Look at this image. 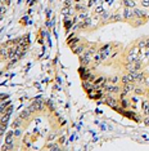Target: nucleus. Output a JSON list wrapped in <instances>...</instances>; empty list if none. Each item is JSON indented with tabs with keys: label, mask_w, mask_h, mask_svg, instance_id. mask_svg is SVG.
Segmentation results:
<instances>
[{
	"label": "nucleus",
	"mask_w": 149,
	"mask_h": 151,
	"mask_svg": "<svg viewBox=\"0 0 149 151\" xmlns=\"http://www.w3.org/2000/svg\"><path fill=\"white\" fill-rule=\"evenodd\" d=\"M143 85H144L145 88H149V76H148V75H147V76H145V79H144Z\"/></svg>",
	"instance_id": "nucleus-23"
},
{
	"label": "nucleus",
	"mask_w": 149,
	"mask_h": 151,
	"mask_svg": "<svg viewBox=\"0 0 149 151\" xmlns=\"http://www.w3.org/2000/svg\"><path fill=\"white\" fill-rule=\"evenodd\" d=\"M141 107H143V114L144 115H149V101L144 99L143 104H141Z\"/></svg>",
	"instance_id": "nucleus-13"
},
{
	"label": "nucleus",
	"mask_w": 149,
	"mask_h": 151,
	"mask_svg": "<svg viewBox=\"0 0 149 151\" xmlns=\"http://www.w3.org/2000/svg\"><path fill=\"white\" fill-rule=\"evenodd\" d=\"M74 8V11H77V12H86V6L85 5H81V4H76L73 6Z\"/></svg>",
	"instance_id": "nucleus-18"
},
{
	"label": "nucleus",
	"mask_w": 149,
	"mask_h": 151,
	"mask_svg": "<svg viewBox=\"0 0 149 151\" xmlns=\"http://www.w3.org/2000/svg\"><path fill=\"white\" fill-rule=\"evenodd\" d=\"M122 4L126 8H135L136 6V0H122Z\"/></svg>",
	"instance_id": "nucleus-9"
},
{
	"label": "nucleus",
	"mask_w": 149,
	"mask_h": 151,
	"mask_svg": "<svg viewBox=\"0 0 149 151\" xmlns=\"http://www.w3.org/2000/svg\"><path fill=\"white\" fill-rule=\"evenodd\" d=\"M46 149L48 150H60V147L57 142H54V143H49V145L46 146Z\"/></svg>",
	"instance_id": "nucleus-17"
},
{
	"label": "nucleus",
	"mask_w": 149,
	"mask_h": 151,
	"mask_svg": "<svg viewBox=\"0 0 149 151\" xmlns=\"http://www.w3.org/2000/svg\"><path fill=\"white\" fill-rule=\"evenodd\" d=\"M91 62H93L91 57H86V56H84V54H80V63H81V66H89Z\"/></svg>",
	"instance_id": "nucleus-6"
},
{
	"label": "nucleus",
	"mask_w": 149,
	"mask_h": 151,
	"mask_svg": "<svg viewBox=\"0 0 149 151\" xmlns=\"http://www.w3.org/2000/svg\"><path fill=\"white\" fill-rule=\"evenodd\" d=\"M6 128H8V123H0V137L5 134Z\"/></svg>",
	"instance_id": "nucleus-15"
},
{
	"label": "nucleus",
	"mask_w": 149,
	"mask_h": 151,
	"mask_svg": "<svg viewBox=\"0 0 149 151\" xmlns=\"http://www.w3.org/2000/svg\"><path fill=\"white\" fill-rule=\"evenodd\" d=\"M121 83L122 84H127V83H134V76L131 75L130 73H127V74H123L122 76H121Z\"/></svg>",
	"instance_id": "nucleus-5"
},
{
	"label": "nucleus",
	"mask_w": 149,
	"mask_h": 151,
	"mask_svg": "<svg viewBox=\"0 0 149 151\" xmlns=\"http://www.w3.org/2000/svg\"><path fill=\"white\" fill-rule=\"evenodd\" d=\"M133 18H134V16H133V11H131V8H126V6H123L122 8V19L123 21L130 22Z\"/></svg>",
	"instance_id": "nucleus-1"
},
{
	"label": "nucleus",
	"mask_w": 149,
	"mask_h": 151,
	"mask_svg": "<svg viewBox=\"0 0 149 151\" xmlns=\"http://www.w3.org/2000/svg\"><path fill=\"white\" fill-rule=\"evenodd\" d=\"M134 87H135V84H134V83L122 84V87H121V92H123L125 94H128V93H131V92L134 91Z\"/></svg>",
	"instance_id": "nucleus-3"
},
{
	"label": "nucleus",
	"mask_w": 149,
	"mask_h": 151,
	"mask_svg": "<svg viewBox=\"0 0 149 151\" xmlns=\"http://www.w3.org/2000/svg\"><path fill=\"white\" fill-rule=\"evenodd\" d=\"M76 1H80V0H76Z\"/></svg>",
	"instance_id": "nucleus-33"
},
{
	"label": "nucleus",
	"mask_w": 149,
	"mask_h": 151,
	"mask_svg": "<svg viewBox=\"0 0 149 151\" xmlns=\"http://www.w3.org/2000/svg\"><path fill=\"white\" fill-rule=\"evenodd\" d=\"M3 5H4V4H1V3H0V8H1V6H3Z\"/></svg>",
	"instance_id": "nucleus-32"
},
{
	"label": "nucleus",
	"mask_w": 149,
	"mask_h": 151,
	"mask_svg": "<svg viewBox=\"0 0 149 151\" xmlns=\"http://www.w3.org/2000/svg\"><path fill=\"white\" fill-rule=\"evenodd\" d=\"M120 80H121V78H120V76H117V75H114V76H111V78L106 79L107 83H111V84H117Z\"/></svg>",
	"instance_id": "nucleus-14"
},
{
	"label": "nucleus",
	"mask_w": 149,
	"mask_h": 151,
	"mask_svg": "<svg viewBox=\"0 0 149 151\" xmlns=\"http://www.w3.org/2000/svg\"><path fill=\"white\" fill-rule=\"evenodd\" d=\"M31 115H32V112L30 111L28 109H26V110H23V111H21V114H19V116L23 119V120H28L30 118H31Z\"/></svg>",
	"instance_id": "nucleus-10"
},
{
	"label": "nucleus",
	"mask_w": 149,
	"mask_h": 151,
	"mask_svg": "<svg viewBox=\"0 0 149 151\" xmlns=\"http://www.w3.org/2000/svg\"><path fill=\"white\" fill-rule=\"evenodd\" d=\"M5 1H6V0H0V3H1V4H4Z\"/></svg>",
	"instance_id": "nucleus-31"
},
{
	"label": "nucleus",
	"mask_w": 149,
	"mask_h": 151,
	"mask_svg": "<svg viewBox=\"0 0 149 151\" xmlns=\"http://www.w3.org/2000/svg\"><path fill=\"white\" fill-rule=\"evenodd\" d=\"M79 43H80V39H79V37H74L73 40H71V39L68 40V45H70V48H71V49L76 47V45H77V44H79Z\"/></svg>",
	"instance_id": "nucleus-16"
},
{
	"label": "nucleus",
	"mask_w": 149,
	"mask_h": 151,
	"mask_svg": "<svg viewBox=\"0 0 149 151\" xmlns=\"http://www.w3.org/2000/svg\"><path fill=\"white\" fill-rule=\"evenodd\" d=\"M22 123H23V119L21 118V116H18L17 119H14V122L12 123V129H16V128H19V127L22 125Z\"/></svg>",
	"instance_id": "nucleus-11"
},
{
	"label": "nucleus",
	"mask_w": 149,
	"mask_h": 151,
	"mask_svg": "<svg viewBox=\"0 0 149 151\" xmlns=\"http://www.w3.org/2000/svg\"><path fill=\"white\" fill-rule=\"evenodd\" d=\"M14 133H13V130L12 132H8L6 133V136H5V143H8V145H13V141H14Z\"/></svg>",
	"instance_id": "nucleus-8"
},
{
	"label": "nucleus",
	"mask_w": 149,
	"mask_h": 151,
	"mask_svg": "<svg viewBox=\"0 0 149 151\" xmlns=\"http://www.w3.org/2000/svg\"><path fill=\"white\" fill-rule=\"evenodd\" d=\"M109 17H111V13L103 12V14H101V17H100V25H104V23L109 22Z\"/></svg>",
	"instance_id": "nucleus-12"
},
{
	"label": "nucleus",
	"mask_w": 149,
	"mask_h": 151,
	"mask_svg": "<svg viewBox=\"0 0 149 151\" xmlns=\"http://www.w3.org/2000/svg\"><path fill=\"white\" fill-rule=\"evenodd\" d=\"M58 134H60V133H54V132H52L49 134V137H48V141H52V139H55L57 138V136Z\"/></svg>",
	"instance_id": "nucleus-22"
},
{
	"label": "nucleus",
	"mask_w": 149,
	"mask_h": 151,
	"mask_svg": "<svg viewBox=\"0 0 149 151\" xmlns=\"http://www.w3.org/2000/svg\"><path fill=\"white\" fill-rule=\"evenodd\" d=\"M85 49H86V45H85V44L79 43L74 48H72V52H73L74 54H77V56H80V54H82L84 52H85Z\"/></svg>",
	"instance_id": "nucleus-2"
},
{
	"label": "nucleus",
	"mask_w": 149,
	"mask_h": 151,
	"mask_svg": "<svg viewBox=\"0 0 149 151\" xmlns=\"http://www.w3.org/2000/svg\"><path fill=\"white\" fill-rule=\"evenodd\" d=\"M140 4H141V6H143L144 9H149V0H141Z\"/></svg>",
	"instance_id": "nucleus-21"
},
{
	"label": "nucleus",
	"mask_w": 149,
	"mask_h": 151,
	"mask_svg": "<svg viewBox=\"0 0 149 151\" xmlns=\"http://www.w3.org/2000/svg\"><path fill=\"white\" fill-rule=\"evenodd\" d=\"M71 4H72V0H66V3H64V8H71Z\"/></svg>",
	"instance_id": "nucleus-25"
},
{
	"label": "nucleus",
	"mask_w": 149,
	"mask_h": 151,
	"mask_svg": "<svg viewBox=\"0 0 149 151\" xmlns=\"http://www.w3.org/2000/svg\"><path fill=\"white\" fill-rule=\"evenodd\" d=\"M95 13H103V6H98V8L95 9Z\"/></svg>",
	"instance_id": "nucleus-26"
},
{
	"label": "nucleus",
	"mask_w": 149,
	"mask_h": 151,
	"mask_svg": "<svg viewBox=\"0 0 149 151\" xmlns=\"http://www.w3.org/2000/svg\"><path fill=\"white\" fill-rule=\"evenodd\" d=\"M13 133H14V137H16V138H19V137L22 136V129H21V127H19V128H16L14 130H13Z\"/></svg>",
	"instance_id": "nucleus-20"
},
{
	"label": "nucleus",
	"mask_w": 149,
	"mask_h": 151,
	"mask_svg": "<svg viewBox=\"0 0 149 151\" xmlns=\"http://www.w3.org/2000/svg\"><path fill=\"white\" fill-rule=\"evenodd\" d=\"M120 106H121L122 109L127 110V109H130V107H131V101H130V99H128L127 97L121 98V99H120Z\"/></svg>",
	"instance_id": "nucleus-7"
},
{
	"label": "nucleus",
	"mask_w": 149,
	"mask_h": 151,
	"mask_svg": "<svg viewBox=\"0 0 149 151\" xmlns=\"http://www.w3.org/2000/svg\"><path fill=\"white\" fill-rule=\"evenodd\" d=\"M144 39H145V49H147V48H149V36L144 37Z\"/></svg>",
	"instance_id": "nucleus-28"
},
{
	"label": "nucleus",
	"mask_w": 149,
	"mask_h": 151,
	"mask_svg": "<svg viewBox=\"0 0 149 151\" xmlns=\"http://www.w3.org/2000/svg\"><path fill=\"white\" fill-rule=\"evenodd\" d=\"M145 96H147V98L149 99V88H147V91H145Z\"/></svg>",
	"instance_id": "nucleus-30"
},
{
	"label": "nucleus",
	"mask_w": 149,
	"mask_h": 151,
	"mask_svg": "<svg viewBox=\"0 0 149 151\" xmlns=\"http://www.w3.org/2000/svg\"><path fill=\"white\" fill-rule=\"evenodd\" d=\"M136 45H138V48L140 50H143V49H145V39H140L139 42L136 43Z\"/></svg>",
	"instance_id": "nucleus-19"
},
{
	"label": "nucleus",
	"mask_w": 149,
	"mask_h": 151,
	"mask_svg": "<svg viewBox=\"0 0 149 151\" xmlns=\"http://www.w3.org/2000/svg\"><path fill=\"white\" fill-rule=\"evenodd\" d=\"M9 96L8 94H0V101H3V99H8Z\"/></svg>",
	"instance_id": "nucleus-27"
},
{
	"label": "nucleus",
	"mask_w": 149,
	"mask_h": 151,
	"mask_svg": "<svg viewBox=\"0 0 149 151\" xmlns=\"http://www.w3.org/2000/svg\"><path fill=\"white\" fill-rule=\"evenodd\" d=\"M143 122H144V124H145V125H148V127H149V115H144Z\"/></svg>",
	"instance_id": "nucleus-24"
},
{
	"label": "nucleus",
	"mask_w": 149,
	"mask_h": 151,
	"mask_svg": "<svg viewBox=\"0 0 149 151\" xmlns=\"http://www.w3.org/2000/svg\"><path fill=\"white\" fill-rule=\"evenodd\" d=\"M145 91H147V88H145L143 84H139V85H135L133 92L136 96H144L145 94Z\"/></svg>",
	"instance_id": "nucleus-4"
},
{
	"label": "nucleus",
	"mask_w": 149,
	"mask_h": 151,
	"mask_svg": "<svg viewBox=\"0 0 149 151\" xmlns=\"http://www.w3.org/2000/svg\"><path fill=\"white\" fill-rule=\"evenodd\" d=\"M130 101L133 102V104H136V102H138V98H136V97H133V98L130 99Z\"/></svg>",
	"instance_id": "nucleus-29"
}]
</instances>
